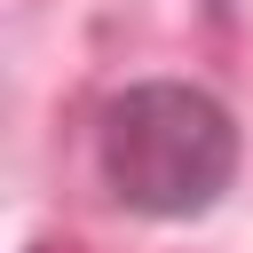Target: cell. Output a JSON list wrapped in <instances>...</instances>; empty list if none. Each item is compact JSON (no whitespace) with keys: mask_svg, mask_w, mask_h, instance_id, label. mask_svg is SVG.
<instances>
[{"mask_svg":"<svg viewBox=\"0 0 253 253\" xmlns=\"http://www.w3.org/2000/svg\"><path fill=\"white\" fill-rule=\"evenodd\" d=\"M87 158L119 213L198 221L229 198L245 134L237 111L198 79H126L119 95H103L87 126Z\"/></svg>","mask_w":253,"mask_h":253,"instance_id":"6da1fadb","label":"cell"}]
</instances>
